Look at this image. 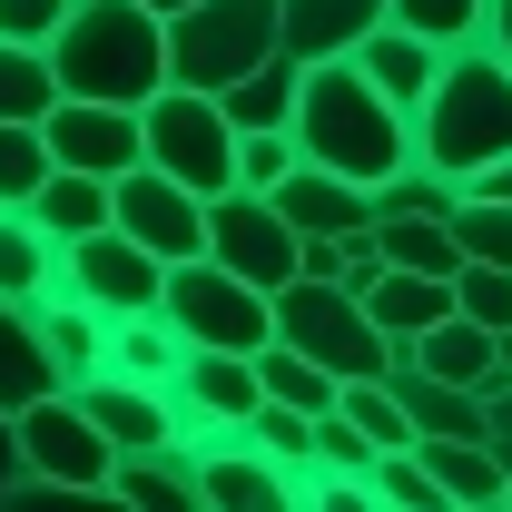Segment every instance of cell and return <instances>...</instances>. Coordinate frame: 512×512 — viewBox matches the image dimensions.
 Instances as JSON below:
<instances>
[{
  "label": "cell",
  "instance_id": "d6986e66",
  "mask_svg": "<svg viewBox=\"0 0 512 512\" xmlns=\"http://www.w3.org/2000/svg\"><path fill=\"white\" fill-rule=\"evenodd\" d=\"M109 503H138V512H207V503H197V444L178 434V444H158V453H119V463H109Z\"/></svg>",
  "mask_w": 512,
  "mask_h": 512
},
{
  "label": "cell",
  "instance_id": "52a82bcc",
  "mask_svg": "<svg viewBox=\"0 0 512 512\" xmlns=\"http://www.w3.org/2000/svg\"><path fill=\"white\" fill-rule=\"evenodd\" d=\"M158 306H168V325H178L188 345H237V355H256V345L276 335V296H266L256 276H237L227 256H178Z\"/></svg>",
  "mask_w": 512,
  "mask_h": 512
},
{
  "label": "cell",
  "instance_id": "7bdbcfd3",
  "mask_svg": "<svg viewBox=\"0 0 512 512\" xmlns=\"http://www.w3.org/2000/svg\"><path fill=\"white\" fill-rule=\"evenodd\" d=\"M158 10H188V0H158Z\"/></svg>",
  "mask_w": 512,
  "mask_h": 512
},
{
  "label": "cell",
  "instance_id": "836d02e7",
  "mask_svg": "<svg viewBox=\"0 0 512 512\" xmlns=\"http://www.w3.org/2000/svg\"><path fill=\"white\" fill-rule=\"evenodd\" d=\"M247 434L276 453V463H296V483L316 473V414H296V404H276V394H266V404L247 414Z\"/></svg>",
  "mask_w": 512,
  "mask_h": 512
},
{
  "label": "cell",
  "instance_id": "6da1fadb",
  "mask_svg": "<svg viewBox=\"0 0 512 512\" xmlns=\"http://www.w3.org/2000/svg\"><path fill=\"white\" fill-rule=\"evenodd\" d=\"M296 148L316 158V168H345V178H365L384 188L404 158H414V109H394L375 79L345 60H306V89H296Z\"/></svg>",
  "mask_w": 512,
  "mask_h": 512
},
{
  "label": "cell",
  "instance_id": "9a60e30c",
  "mask_svg": "<svg viewBox=\"0 0 512 512\" xmlns=\"http://www.w3.org/2000/svg\"><path fill=\"white\" fill-rule=\"evenodd\" d=\"M69 394L89 404V424H99L119 453H158V444H178V434H188V424H178V394H168V384H148V375H119V365H109V375H89V384H69Z\"/></svg>",
  "mask_w": 512,
  "mask_h": 512
},
{
  "label": "cell",
  "instance_id": "7402d4cb",
  "mask_svg": "<svg viewBox=\"0 0 512 512\" xmlns=\"http://www.w3.org/2000/svg\"><path fill=\"white\" fill-rule=\"evenodd\" d=\"M414 365L444 375V384H493V375H503V325H483V316L453 306L434 335H414Z\"/></svg>",
  "mask_w": 512,
  "mask_h": 512
},
{
  "label": "cell",
  "instance_id": "8992f818",
  "mask_svg": "<svg viewBox=\"0 0 512 512\" xmlns=\"http://www.w3.org/2000/svg\"><path fill=\"white\" fill-rule=\"evenodd\" d=\"M138 128H148V168L188 178L197 197L237 188V119H227V99H217V89H188V79H168V89L138 109Z\"/></svg>",
  "mask_w": 512,
  "mask_h": 512
},
{
  "label": "cell",
  "instance_id": "e575fe53",
  "mask_svg": "<svg viewBox=\"0 0 512 512\" xmlns=\"http://www.w3.org/2000/svg\"><path fill=\"white\" fill-rule=\"evenodd\" d=\"M306 148H296V128H237V188H286V168H296Z\"/></svg>",
  "mask_w": 512,
  "mask_h": 512
},
{
  "label": "cell",
  "instance_id": "30bf717a",
  "mask_svg": "<svg viewBox=\"0 0 512 512\" xmlns=\"http://www.w3.org/2000/svg\"><path fill=\"white\" fill-rule=\"evenodd\" d=\"M60 286H69V296H89L99 316H138V306L168 296V256H148L119 217H109V227H89V237H69V247H60Z\"/></svg>",
  "mask_w": 512,
  "mask_h": 512
},
{
  "label": "cell",
  "instance_id": "1f68e13d",
  "mask_svg": "<svg viewBox=\"0 0 512 512\" xmlns=\"http://www.w3.org/2000/svg\"><path fill=\"white\" fill-rule=\"evenodd\" d=\"M384 20L424 30L434 50H473V40L493 30V0H384Z\"/></svg>",
  "mask_w": 512,
  "mask_h": 512
},
{
  "label": "cell",
  "instance_id": "60d3db41",
  "mask_svg": "<svg viewBox=\"0 0 512 512\" xmlns=\"http://www.w3.org/2000/svg\"><path fill=\"white\" fill-rule=\"evenodd\" d=\"M10 473H20V424L0 414V493H10Z\"/></svg>",
  "mask_w": 512,
  "mask_h": 512
},
{
  "label": "cell",
  "instance_id": "d4e9b609",
  "mask_svg": "<svg viewBox=\"0 0 512 512\" xmlns=\"http://www.w3.org/2000/svg\"><path fill=\"white\" fill-rule=\"evenodd\" d=\"M384 20V0H286V50L296 60H345Z\"/></svg>",
  "mask_w": 512,
  "mask_h": 512
},
{
  "label": "cell",
  "instance_id": "b9f144b4",
  "mask_svg": "<svg viewBox=\"0 0 512 512\" xmlns=\"http://www.w3.org/2000/svg\"><path fill=\"white\" fill-rule=\"evenodd\" d=\"M483 40H493V50L512 60V0H493V30H483Z\"/></svg>",
  "mask_w": 512,
  "mask_h": 512
},
{
  "label": "cell",
  "instance_id": "d6a6232c",
  "mask_svg": "<svg viewBox=\"0 0 512 512\" xmlns=\"http://www.w3.org/2000/svg\"><path fill=\"white\" fill-rule=\"evenodd\" d=\"M50 168H60V158H50L40 119H0V207H30Z\"/></svg>",
  "mask_w": 512,
  "mask_h": 512
},
{
  "label": "cell",
  "instance_id": "f35d334b",
  "mask_svg": "<svg viewBox=\"0 0 512 512\" xmlns=\"http://www.w3.org/2000/svg\"><path fill=\"white\" fill-rule=\"evenodd\" d=\"M60 20H69V0H0V40H40L50 50Z\"/></svg>",
  "mask_w": 512,
  "mask_h": 512
},
{
  "label": "cell",
  "instance_id": "e0dca14e",
  "mask_svg": "<svg viewBox=\"0 0 512 512\" xmlns=\"http://www.w3.org/2000/svg\"><path fill=\"white\" fill-rule=\"evenodd\" d=\"M414 453L434 463V493L463 512H493L512 503V473H503V453H493V434H414Z\"/></svg>",
  "mask_w": 512,
  "mask_h": 512
},
{
  "label": "cell",
  "instance_id": "8d00e7d4",
  "mask_svg": "<svg viewBox=\"0 0 512 512\" xmlns=\"http://www.w3.org/2000/svg\"><path fill=\"white\" fill-rule=\"evenodd\" d=\"M453 237H463V256H483V266H512V207H503V197H473V188H463Z\"/></svg>",
  "mask_w": 512,
  "mask_h": 512
},
{
  "label": "cell",
  "instance_id": "d590c367",
  "mask_svg": "<svg viewBox=\"0 0 512 512\" xmlns=\"http://www.w3.org/2000/svg\"><path fill=\"white\" fill-rule=\"evenodd\" d=\"M375 503H394V512H434L444 493H434V463L414 444H394V453H375Z\"/></svg>",
  "mask_w": 512,
  "mask_h": 512
},
{
  "label": "cell",
  "instance_id": "603a6c76",
  "mask_svg": "<svg viewBox=\"0 0 512 512\" xmlns=\"http://www.w3.org/2000/svg\"><path fill=\"white\" fill-rule=\"evenodd\" d=\"M0 296H20V306L60 296V237L30 207H0Z\"/></svg>",
  "mask_w": 512,
  "mask_h": 512
},
{
  "label": "cell",
  "instance_id": "74e56055",
  "mask_svg": "<svg viewBox=\"0 0 512 512\" xmlns=\"http://www.w3.org/2000/svg\"><path fill=\"white\" fill-rule=\"evenodd\" d=\"M453 306L483 325H512V266H483V256H463L453 266Z\"/></svg>",
  "mask_w": 512,
  "mask_h": 512
},
{
  "label": "cell",
  "instance_id": "cb8c5ba5",
  "mask_svg": "<svg viewBox=\"0 0 512 512\" xmlns=\"http://www.w3.org/2000/svg\"><path fill=\"white\" fill-rule=\"evenodd\" d=\"M40 335H50V355H60V384H89L109 375V316L89 306V296H40Z\"/></svg>",
  "mask_w": 512,
  "mask_h": 512
},
{
  "label": "cell",
  "instance_id": "3957f363",
  "mask_svg": "<svg viewBox=\"0 0 512 512\" xmlns=\"http://www.w3.org/2000/svg\"><path fill=\"white\" fill-rule=\"evenodd\" d=\"M414 158L453 168L463 188H473L493 158H512V60L493 50V40L444 50V69H434V99L414 109Z\"/></svg>",
  "mask_w": 512,
  "mask_h": 512
},
{
  "label": "cell",
  "instance_id": "ffe728a7",
  "mask_svg": "<svg viewBox=\"0 0 512 512\" xmlns=\"http://www.w3.org/2000/svg\"><path fill=\"white\" fill-rule=\"evenodd\" d=\"M40 394H60V355H50V335H40V306L0 296V414H20V404H40Z\"/></svg>",
  "mask_w": 512,
  "mask_h": 512
},
{
  "label": "cell",
  "instance_id": "f1b7e54d",
  "mask_svg": "<svg viewBox=\"0 0 512 512\" xmlns=\"http://www.w3.org/2000/svg\"><path fill=\"white\" fill-rule=\"evenodd\" d=\"M256 375H266L276 404H296V414H335V404H345V375L316 365L306 345H286V335H266V345H256Z\"/></svg>",
  "mask_w": 512,
  "mask_h": 512
},
{
  "label": "cell",
  "instance_id": "ac0fdd59",
  "mask_svg": "<svg viewBox=\"0 0 512 512\" xmlns=\"http://www.w3.org/2000/svg\"><path fill=\"white\" fill-rule=\"evenodd\" d=\"M355 69L375 79L394 109H424V99H434V69H444V50H434L424 30H404V20H375V30L355 40Z\"/></svg>",
  "mask_w": 512,
  "mask_h": 512
},
{
  "label": "cell",
  "instance_id": "277c9868",
  "mask_svg": "<svg viewBox=\"0 0 512 512\" xmlns=\"http://www.w3.org/2000/svg\"><path fill=\"white\" fill-rule=\"evenodd\" d=\"M276 50H286V0H188V10H168V79H188V89H227Z\"/></svg>",
  "mask_w": 512,
  "mask_h": 512
},
{
  "label": "cell",
  "instance_id": "f546056e",
  "mask_svg": "<svg viewBox=\"0 0 512 512\" xmlns=\"http://www.w3.org/2000/svg\"><path fill=\"white\" fill-rule=\"evenodd\" d=\"M375 237L394 266H424V276H453L463 266V237H453V217H434V207H384Z\"/></svg>",
  "mask_w": 512,
  "mask_h": 512
},
{
  "label": "cell",
  "instance_id": "4fadbf2b",
  "mask_svg": "<svg viewBox=\"0 0 512 512\" xmlns=\"http://www.w3.org/2000/svg\"><path fill=\"white\" fill-rule=\"evenodd\" d=\"M197 503L207 512H286V503H306V483L256 434H207L197 444Z\"/></svg>",
  "mask_w": 512,
  "mask_h": 512
},
{
  "label": "cell",
  "instance_id": "8fae6325",
  "mask_svg": "<svg viewBox=\"0 0 512 512\" xmlns=\"http://www.w3.org/2000/svg\"><path fill=\"white\" fill-rule=\"evenodd\" d=\"M178 424H188V444L207 434H247V414L266 404V375H256V355L237 345H188V365H178Z\"/></svg>",
  "mask_w": 512,
  "mask_h": 512
},
{
  "label": "cell",
  "instance_id": "ba28073f",
  "mask_svg": "<svg viewBox=\"0 0 512 512\" xmlns=\"http://www.w3.org/2000/svg\"><path fill=\"white\" fill-rule=\"evenodd\" d=\"M207 256H227L237 276H256V286L276 296V286L306 266V227H296L266 188H217L207 197Z\"/></svg>",
  "mask_w": 512,
  "mask_h": 512
},
{
  "label": "cell",
  "instance_id": "5bb4252c",
  "mask_svg": "<svg viewBox=\"0 0 512 512\" xmlns=\"http://www.w3.org/2000/svg\"><path fill=\"white\" fill-rule=\"evenodd\" d=\"M109 217H119L148 256H168V266H178V256H207V197H197L188 178H168V168H148V158L119 178V207H109Z\"/></svg>",
  "mask_w": 512,
  "mask_h": 512
},
{
  "label": "cell",
  "instance_id": "83f0119b",
  "mask_svg": "<svg viewBox=\"0 0 512 512\" xmlns=\"http://www.w3.org/2000/svg\"><path fill=\"white\" fill-rule=\"evenodd\" d=\"M296 89H306V60L276 50V60H256L247 79H227L217 99H227V119H237V128H296Z\"/></svg>",
  "mask_w": 512,
  "mask_h": 512
},
{
  "label": "cell",
  "instance_id": "2e32d148",
  "mask_svg": "<svg viewBox=\"0 0 512 512\" xmlns=\"http://www.w3.org/2000/svg\"><path fill=\"white\" fill-rule=\"evenodd\" d=\"M276 207H286L306 237H355V227H375V188H365V178H345V168H316V158H296V168H286Z\"/></svg>",
  "mask_w": 512,
  "mask_h": 512
},
{
  "label": "cell",
  "instance_id": "44dd1931",
  "mask_svg": "<svg viewBox=\"0 0 512 512\" xmlns=\"http://www.w3.org/2000/svg\"><path fill=\"white\" fill-rule=\"evenodd\" d=\"M365 316L394 335V345H414V335H434L453 316V276H424V266H384L375 286H365Z\"/></svg>",
  "mask_w": 512,
  "mask_h": 512
},
{
  "label": "cell",
  "instance_id": "4dcf8cb0",
  "mask_svg": "<svg viewBox=\"0 0 512 512\" xmlns=\"http://www.w3.org/2000/svg\"><path fill=\"white\" fill-rule=\"evenodd\" d=\"M60 99V69L40 40H0V119H50Z\"/></svg>",
  "mask_w": 512,
  "mask_h": 512
},
{
  "label": "cell",
  "instance_id": "484cf974",
  "mask_svg": "<svg viewBox=\"0 0 512 512\" xmlns=\"http://www.w3.org/2000/svg\"><path fill=\"white\" fill-rule=\"evenodd\" d=\"M109 365H119V375H148V384H178V365H188V335L168 325V306L109 316Z\"/></svg>",
  "mask_w": 512,
  "mask_h": 512
},
{
  "label": "cell",
  "instance_id": "ab89813d",
  "mask_svg": "<svg viewBox=\"0 0 512 512\" xmlns=\"http://www.w3.org/2000/svg\"><path fill=\"white\" fill-rule=\"evenodd\" d=\"M473 197H503V207H512V158H493V168L473 178Z\"/></svg>",
  "mask_w": 512,
  "mask_h": 512
},
{
  "label": "cell",
  "instance_id": "5b68a950",
  "mask_svg": "<svg viewBox=\"0 0 512 512\" xmlns=\"http://www.w3.org/2000/svg\"><path fill=\"white\" fill-rule=\"evenodd\" d=\"M276 335L306 345L316 365H335L345 384L394 365V335L365 316V296H355L345 276H286V286H276Z\"/></svg>",
  "mask_w": 512,
  "mask_h": 512
},
{
  "label": "cell",
  "instance_id": "9c48e42d",
  "mask_svg": "<svg viewBox=\"0 0 512 512\" xmlns=\"http://www.w3.org/2000/svg\"><path fill=\"white\" fill-rule=\"evenodd\" d=\"M10 424H20V463H30V473H50V483H69V493H99V503H109V463H119V444L89 424V404H79L69 384L40 394V404H20Z\"/></svg>",
  "mask_w": 512,
  "mask_h": 512
},
{
  "label": "cell",
  "instance_id": "4316f807",
  "mask_svg": "<svg viewBox=\"0 0 512 512\" xmlns=\"http://www.w3.org/2000/svg\"><path fill=\"white\" fill-rule=\"evenodd\" d=\"M109 207H119V178H89V168H50L40 197H30V217L50 227V237H89V227H109Z\"/></svg>",
  "mask_w": 512,
  "mask_h": 512
},
{
  "label": "cell",
  "instance_id": "7c38bea8",
  "mask_svg": "<svg viewBox=\"0 0 512 512\" xmlns=\"http://www.w3.org/2000/svg\"><path fill=\"white\" fill-rule=\"evenodd\" d=\"M40 138H50V158L60 168H89V178H128L138 158H148V128H138V109L128 99H50V119H40Z\"/></svg>",
  "mask_w": 512,
  "mask_h": 512
},
{
  "label": "cell",
  "instance_id": "7a4b0ae2",
  "mask_svg": "<svg viewBox=\"0 0 512 512\" xmlns=\"http://www.w3.org/2000/svg\"><path fill=\"white\" fill-rule=\"evenodd\" d=\"M50 69L69 99L148 109L168 89V10L158 0H69V20L50 30Z\"/></svg>",
  "mask_w": 512,
  "mask_h": 512
}]
</instances>
